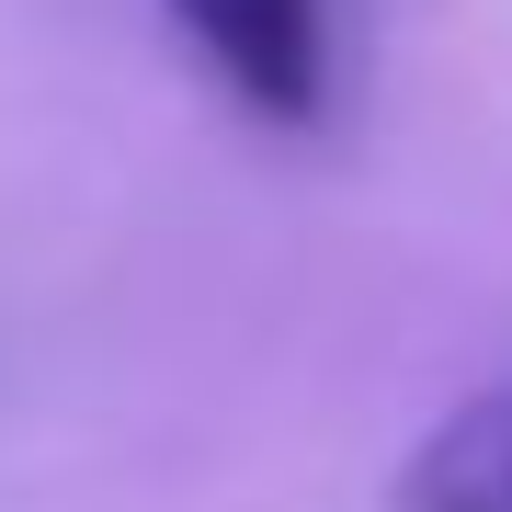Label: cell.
<instances>
[{"label":"cell","mask_w":512,"mask_h":512,"mask_svg":"<svg viewBox=\"0 0 512 512\" xmlns=\"http://www.w3.org/2000/svg\"><path fill=\"white\" fill-rule=\"evenodd\" d=\"M171 12H183L205 69H217L251 114H274V126H308L319 114V92H330L319 0H171Z\"/></svg>","instance_id":"obj_1"},{"label":"cell","mask_w":512,"mask_h":512,"mask_svg":"<svg viewBox=\"0 0 512 512\" xmlns=\"http://www.w3.org/2000/svg\"><path fill=\"white\" fill-rule=\"evenodd\" d=\"M399 501L410 512H512V387L444 410L421 433V456L399 467Z\"/></svg>","instance_id":"obj_2"}]
</instances>
